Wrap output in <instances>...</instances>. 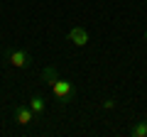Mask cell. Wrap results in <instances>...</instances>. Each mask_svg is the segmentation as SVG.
<instances>
[{
    "label": "cell",
    "instance_id": "cell-2",
    "mask_svg": "<svg viewBox=\"0 0 147 137\" xmlns=\"http://www.w3.org/2000/svg\"><path fill=\"white\" fill-rule=\"evenodd\" d=\"M66 39L74 44V47H86V44L91 42V34H88V30H86V27L76 25V27H71V30L66 32Z\"/></svg>",
    "mask_w": 147,
    "mask_h": 137
},
{
    "label": "cell",
    "instance_id": "cell-8",
    "mask_svg": "<svg viewBox=\"0 0 147 137\" xmlns=\"http://www.w3.org/2000/svg\"><path fill=\"white\" fill-rule=\"evenodd\" d=\"M145 42H147V30H145Z\"/></svg>",
    "mask_w": 147,
    "mask_h": 137
},
{
    "label": "cell",
    "instance_id": "cell-3",
    "mask_svg": "<svg viewBox=\"0 0 147 137\" xmlns=\"http://www.w3.org/2000/svg\"><path fill=\"white\" fill-rule=\"evenodd\" d=\"M30 61H32V56H30V52H25V49H10V52H7V64L15 66V68L30 66Z\"/></svg>",
    "mask_w": 147,
    "mask_h": 137
},
{
    "label": "cell",
    "instance_id": "cell-5",
    "mask_svg": "<svg viewBox=\"0 0 147 137\" xmlns=\"http://www.w3.org/2000/svg\"><path fill=\"white\" fill-rule=\"evenodd\" d=\"M27 105H30V108H32V113H34V115L39 118V115H42L44 110H47V100H44L42 95H32V98H30V103H27Z\"/></svg>",
    "mask_w": 147,
    "mask_h": 137
},
{
    "label": "cell",
    "instance_id": "cell-4",
    "mask_svg": "<svg viewBox=\"0 0 147 137\" xmlns=\"http://www.w3.org/2000/svg\"><path fill=\"white\" fill-rule=\"evenodd\" d=\"M32 120H37V115L32 113L30 105H15V122L17 125H30Z\"/></svg>",
    "mask_w": 147,
    "mask_h": 137
},
{
    "label": "cell",
    "instance_id": "cell-7",
    "mask_svg": "<svg viewBox=\"0 0 147 137\" xmlns=\"http://www.w3.org/2000/svg\"><path fill=\"white\" fill-rule=\"evenodd\" d=\"M103 108H105V110H110V108H115V100H113V98H105V100H103Z\"/></svg>",
    "mask_w": 147,
    "mask_h": 137
},
{
    "label": "cell",
    "instance_id": "cell-6",
    "mask_svg": "<svg viewBox=\"0 0 147 137\" xmlns=\"http://www.w3.org/2000/svg\"><path fill=\"white\" fill-rule=\"evenodd\" d=\"M132 137H147V120H137L130 130Z\"/></svg>",
    "mask_w": 147,
    "mask_h": 137
},
{
    "label": "cell",
    "instance_id": "cell-1",
    "mask_svg": "<svg viewBox=\"0 0 147 137\" xmlns=\"http://www.w3.org/2000/svg\"><path fill=\"white\" fill-rule=\"evenodd\" d=\"M44 81L49 83L52 93L59 98V103H69V100L76 95V88H74V83H71V81L59 79V76H57V68H52V66L44 68Z\"/></svg>",
    "mask_w": 147,
    "mask_h": 137
}]
</instances>
